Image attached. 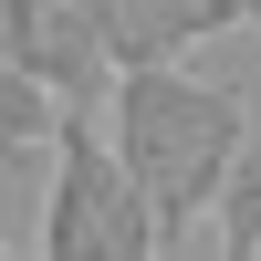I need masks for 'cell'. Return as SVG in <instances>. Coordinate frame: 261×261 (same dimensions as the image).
Wrapping results in <instances>:
<instances>
[{"mask_svg":"<svg viewBox=\"0 0 261 261\" xmlns=\"http://www.w3.org/2000/svg\"><path fill=\"white\" fill-rule=\"evenodd\" d=\"M105 125H115L125 167L146 178L167 241H188V230L220 209L230 167H241V146H251V105L230 94V84H199L188 63H125L115 94H105Z\"/></svg>","mask_w":261,"mask_h":261,"instance_id":"cell-1","label":"cell"},{"mask_svg":"<svg viewBox=\"0 0 261 261\" xmlns=\"http://www.w3.org/2000/svg\"><path fill=\"white\" fill-rule=\"evenodd\" d=\"M0 53L32 63L63 105H105V94H115V73H125L115 21H105L94 0H0Z\"/></svg>","mask_w":261,"mask_h":261,"instance_id":"cell-3","label":"cell"},{"mask_svg":"<svg viewBox=\"0 0 261 261\" xmlns=\"http://www.w3.org/2000/svg\"><path fill=\"white\" fill-rule=\"evenodd\" d=\"M42 251H53V261H146V251H167L157 199H146V178L125 167L115 125H94V105H73V115H63V136H53Z\"/></svg>","mask_w":261,"mask_h":261,"instance_id":"cell-2","label":"cell"},{"mask_svg":"<svg viewBox=\"0 0 261 261\" xmlns=\"http://www.w3.org/2000/svg\"><path fill=\"white\" fill-rule=\"evenodd\" d=\"M63 115H73V105H63L53 84L32 73V63H11V53H0V167H21V157H53Z\"/></svg>","mask_w":261,"mask_h":261,"instance_id":"cell-5","label":"cell"},{"mask_svg":"<svg viewBox=\"0 0 261 261\" xmlns=\"http://www.w3.org/2000/svg\"><path fill=\"white\" fill-rule=\"evenodd\" d=\"M251 32H261V21H251Z\"/></svg>","mask_w":261,"mask_h":261,"instance_id":"cell-7","label":"cell"},{"mask_svg":"<svg viewBox=\"0 0 261 261\" xmlns=\"http://www.w3.org/2000/svg\"><path fill=\"white\" fill-rule=\"evenodd\" d=\"M220 241L241 251V261H261V115H251V146H241V167H230V188H220Z\"/></svg>","mask_w":261,"mask_h":261,"instance_id":"cell-6","label":"cell"},{"mask_svg":"<svg viewBox=\"0 0 261 261\" xmlns=\"http://www.w3.org/2000/svg\"><path fill=\"white\" fill-rule=\"evenodd\" d=\"M241 21H261V0H125L115 42H125V63H188L199 42L241 32Z\"/></svg>","mask_w":261,"mask_h":261,"instance_id":"cell-4","label":"cell"}]
</instances>
